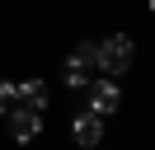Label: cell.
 I'll return each instance as SVG.
<instances>
[{
	"mask_svg": "<svg viewBox=\"0 0 155 150\" xmlns=\"http://www.w3.org/2000/svg\"><path fill=\"white\" fill-rule=\"evenodd\" d=\"M71 136H75L80 145H99V141H104V117H99L94 108H80L75 117H71Z\"/></svg>",
	"mask_w": 155,
	"mask_h": 150,
	"instance_id": "cell-4",
	"label": "cell"
},
{
	"mask_svg": "<svg viewBox=\"0 0 155 150\" xmlns=\"http://www.w3.org/2000/svg\"><path fill=\"white\" fill-rule=\"evenodd\" d=\"M10 108H14V84H10V80H0V117H5Z\"/></svg>",
	"mask_w": 155,
	"mask_h": 150,
	"instance_id": "cell-7",
	"label": "cell"
},
{
	"mask_svg": "<svg viewBox=\"0 0 155 150\" xmlns=\"http://www.w3.org/2000/svg\"><path fill=\"white\" fill-rule=\"evenodd\" d=\"M150 9H155V0H150Z\"/></svg>",
	"mask_w": 155,
	"mask_h": 150,
	"instance_id": "cell-8",
	"label": "cell"
},
{
	"mask_svg": "<svg viewBox=\"0 0 155 150\" xmlns=\"http://www.w3.org/2000/svg\"><path fill=\"white\" fill-rule=\"evenodd\" d=\"M5 117H10V136L14 141H33L42 131V108H28V103H14L10 112H5Z\"/></svg>",
	"mask_w": 155,
	"mask_h": 150,
	"instance_id": "cell-3",
	"label": "cell"
},
{
	"mask_svg": "<svg viewBox=\"0 0 155 150\" xmlns=\"http://www.w3.org/2000/svg\"><path fill=\"white\" fill-rule=\"evenodd\" d=\"M89 108L99 112V117H108V112H117V103H122V94H117L113 80H89Z\"/></svg>",
	"mask_w": 155,
	"mask_h": 150,
	"instance_id": "cell-5",
	"label": "cell"
},
{
	"mask_svg": "<svg viewBox=\"0 0 155 150\" xmlns=\"http://www.w3.org/2000/svg\"><path fill=\"white\" fill-rule=\"evenodd\" d=\"M132 61H136V47H132V38H127V33H113V38L99 42V70H104V75L132 70Z\"/></svg>",
	"mask_w": 155,
	"mask_h": 150,
	"instance_id": "cell-1",
	"label": "cell"
},
{
	"mask_svg": "<svg viewBox=\"0 0 155 150\" xmlns=\"http://www.w3.org/2000/svg\"><path fill=\"white\" fill-rule=\"evenodd\" d=\"M14 103H28V108H47V84L33 75V80H19L14 84Z\"/></svg>",
	"mask_w": 155,
	"mask_h": 150,
	"instance_id": "cell-6",
	"label": "cell"
},
{
	"mask_svg": "<svg viewBox=\"0 0 155 150\" xmlns=\"http://www.w3.org/2000/svg\"><path fill=\"white\" fill-rule=\"evenodd\" d=\"M99 70V42H75V52L66 56V84L71 89H89Z\"/></svg>",
	"mask_w": 155,
	"mask_h": 150,
	"instance_id": "cell-2",
	"label": "cell"
}]
</instances>
